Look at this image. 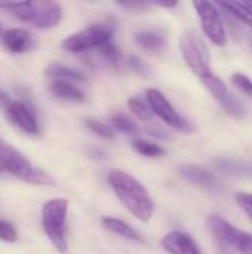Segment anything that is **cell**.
<instances>
[{"label": "cell", "instance_id": "14", "mask_svg": "<svg viewBox=\"0 0 252 254\" xmlns=\"http://www.w3.org/2000/svg\"><path fill=\"white\" fill-rule=\"evenodd\" d=\"M214 164L218 170L236 176V177H252V162L236 159V158H217L214 159Z\"/></svg>", "mask_w": 252, "mask_h": 254}, {"label": "cell", "instance_id": "18", "mask_svg": "<svg viewBox=\"0 0 252 254\" xmlns=\"http://www.w3.org/2000/svg\"><path fill=\"white\" fill-rule=\"evenodd\" d=\"M134 40L140 48H143L144 51H149V52L160 51L166 43V40L162 34L151 31V30H143V31L135 33Z\"/></svg>", "mask_w": 252, "mask_h": 254}, {"label": "cell", "instance_id": "17", "mask_svg": "<svg viewBox=\"0 0 252 254\" xmlns=\"http://www.w3.org/2000/svg\"><path fill=\"white\" fill-rule=\"evenodd\" d=\"M101 223H102V226H104L107 231H110V232L114 234V235H119V237L126 238V240H131V241L143 243L141 235H140L132 226H129L126 222H123V220H120V219L102 217V219H101Z\"/></svg>", "mask_w": 252, "mask_h": 254}, {"label": "cell", "instance_id": "29", "mask_svg": "<svg viewBox=\"0 0 252 254\" xmlns=\"http://www.w3.org/2000/svg\"><path fill=\"white\" fill-rule=\"evenodd\" d=\"M128 65L132 68V71H135V73H138L140 76H147L149 74V65L141 60V58H138V57H135V55H132V57H129L128 58Z\"/></svg>", "mask_w": 252, "mask_h": 254}, {"label": "cell", "instance_id": "16", "mask_svg": "<svg viewBox=\"0 0 252 254\" xmlns=\"http://www.w3.org/2000/svg\"><path fill=\"white\" fill-rule=\"evenodd\" d=\"M49 89L56 98L77 101V103L85 101V94L76 86V83L65 82V80H52L49 85Z\"/></svg>", "mask_w": 252, "mask_h": 254}, {"label": "cell", "instance_id": "30", "mask_svg": "<svg viewBox=\"0 0 252 254\" xmlns=\"http://www.w3.org/2000/svg\"><path fill=\"white\" fill-rule=\"evenodd\" d=\"M236 202L252 220V193H238Z\"/></svg>", "mask_w": 252, "mask_h": 254}, {"label": "cell", "instance_id": "19", "mask_svg": "<svg viewBox=\"0 0 252 254\" xmlns=\"http://www.w3.org/2000/svg\"><path fill=\"white\" fill-rule=\"evenodd\" d=\"M220 6L226 9L229 13L235 15L239 21L252 28V9L247 3L241 1H220Z\"/></svg>", "mask_w": 252, "mask_h": 254}, {"label": "cell", "instance_id": "1", "mask_svg": "<svg viewBox=\"0 0 252 254\" xmlns=\"http://www.w3.org/2000/svg\"><path fill=\"white\" fill-rule=\"evenodd\" d=\"M108 183L123 207L140 222H150L154 214V202L147 189L125 171L113 170L108 173Z\"/></svg>", "mask_w": 252, "mask_h": 254}, {"label": "cell", "instance_id": "9", "mask_svg": "<svg viewBox=\"0 0 252 254\" xmlns=\"http://www.w3.org/2000/svg\"><path fill=\"white\" fill-rule=\"evenodd\" d=\"M193 6L201 18V24H202V30L205 36L217 46H226L227 33H226L218 9L212 3L205 1V0H196L193 1Z\"/></svg>", "mask_w": 252, "mask_h": 254}, {"label": "cell", "instance_id": "28", "mask_svg": "<svg viewBox=\"0 0 252 254\" xmlns=\"http://www.w3.org/2000/svg\"><path fill=\"white\" fill-rule=\"evenodd\" d=\"M0 240L4 243H15L18 240V234L13 225L6 220H0Z\"/></svg>", "mask_w": 252, "mask_h": 254}, {"label": "cell", "instance_id": "10", "mask_svg": "<svg viewBox=\"0 0 252 254\" xmlns=\"http://www.w3.org/2000/svg\"><path fill=\"white\" fill-rule=\"evenodd\" d=\"M9 119L24 132L30 135L39 134V124L36 119V113L33 107L22 101H10V104L6 107Z\"/></svg>", "mask_w": 252, "mask_h": 254}, {"label": "cell", "instance_id": "3", "mask_svg": "<svg viewBox=\"0 0 252 254\" xmlns=\"http://www.w3.org/2000/svg\"><path fill=\"white\" fill-rule=\"evenodd\" d=\"M0 165L19 180L37 185V186H53L55 180L52 176L40 168H36L18 149L12 147L0 138Z\"/></svg>", "mask_w": 252, "mask_h": 254}, {"label": "cell", "instance_id": "24", "mask_svg": "<svg viewBox=\"0 0 252 254\" xmlns=\"http://www.w3.org/2000/svg\"><path fill=\"white\" fill-rule=\"evenodd\" d=\"M221 104H223L224 110H226L229 115L235 116V118H244L245 113H247L245 106L241 103V100L236 98V97H233V95H230V94L221 101Z\"/></svg>", "mask_w": 252, "mask_h": 254}, {"label": "cell", "instance_id": "21", "mask_svg": "<svg viewBox=\"0 0 252 254\" xmlns=\"http://www.w3.org/2000/svg\"><path fill=\"white\" fill-rule=\"evenodd\" d=\"M132 147L135 152H138L140 155L147 156V158H160L165 155V149L162 146L147 141V140H134Z\"/></svg>", "mask_w": 252, "mask_h": 254}, {"label": "cell", "instance_id": "26", "mask_svg": "<svg viewBox=\"0 0 252 254\" xmlns=\"http://www.w3.org/2000/svg\"><path fill=\"white\" fill-rule=\"evenodd\" d=\"M230 80H232V83L238 89H241L245 95H248V97L252 98V80L248 76H245L242 73H236V74H233L230 77Z\"/></svg>", "mask_w": 252, "mask_h": 254}, {"label": "cell", "instance_id": "7", "mask_svg": "<svg viewBox=\"0 0 252 254\" xmlns=\"http://www.w3.org/2000/svg\"><path fill=\"white\" fill-rule=\"evenodd\" d=\"M206 226L215 238L236 249L241 254H252V234L232 226L217 214H211L206 219Z\"/></svg>", "mask_w": 252, "mask_h": 254}, {"label": "cell", "instance_id": "23", "mask_svg": "<svg viewBox=\"0 0 252 254\" xmlns=\"http://www.w3.org/2000/svg\"><path fill=\"white\" fill-rule=\"evenodd\" d=\"M128 107L131 109V112L141 121H150L153 118V112L149 107V104H146L143 100L140 98H129L128 100Z\"/></svg>", "mask_w": 252, "mask_h": 254}, {"label": "cell", "instance_id": "8", "mask_svg": "<svg viewBox=\"0 0 252 254\" xmlns=\"http://www.w3.org/2000/svg\"><path fill=\"white\" fill-rule=\"evenodd\" d=\"M146 97L153 115L159 116L168 127L181 132H192L193 129L192 124L187 119H184L181 115H178V112L172 107V104L166 100V97L159 89L154 88L147 89Z\"/></svg>", "mask_w": 252, "mask_h": 254}, {"label": "cell", "instance_id": "12", "mask_svg": "<svg viewBox=\"0 0 252 254\" xmlns=\"http://www.w3.org/2000/svg\"><path fill=\"white\" fill-rule=\"evenodd\" d=\"M162 247L169 254H201L198 244L193 238L184 232L174 231L162 238Z\"/></svg>", "mask_w": 252, "mask_h": 254}, {"label": "cell", "instance_id": "20", "mask_svg": "<svg viewBox=\"0 0 252 254\" xmlns=\"http://www.w3.org/2000/svg\"><path fill=\"white\" fill-rule=\"evenodd\" d=\"M201 80H202V83L205 85V88L214 95V98H217L220 103L229 95V91H227L226 83H224L218 76H215L214 73H209V74L201 77Z\"/></svg>", "mask_w": 252, "mask_h": 254}, {"label": "cell", "instance_id": "33", "mask_svg": "<svg viewBox=\"0 0 252 254\" xmlns=\"http://www.w3.org/2000/svg\"><path fill=\"white\" fill-rule=\"evenodd\" d=\"M9 104H10V98H9V95L0 89V107H4V109H6Z\"/></svg>", "mask_w": 252, "mask_h": 254}, {"label": "cell", "instance_id": "37", "mask_svg": "<svg viewBox=\"0 0 252 254\" xmlns=\"http://www.w3.org/2000/svg\"><path fill=\"white\" fill-rule=\"evenodd\" d=\"M0 34H1V30H0Z\"/></svg>", "mask_w": 252, "mask_h": 254}, {"label": "cell", "instance_id": "11", "mask_svg": "<svg viewBox=\"0 0 252 254\" xmlns=\"http://www.w3.org/2000/svg\"><path fill=\"white\" fill-rule=\"evenodd\" d=\"M1 42L4 48L13 54H24L36 48V40L33 34L25 28H9L1 34Z\"/></svg>", "mask_w": 252, "mask_h": 254}, {"label": "cell", "instance_id": "32", "mask_svg": "<svg viewBox=\"0 0 252 254\" xmlns=\"http://www.w3.org/2000/svg\"><path fill=\"white\" fill-rule=\"evenodd\" d=\"M88 153H89V156H91L92 159H97V161H104V159L107 158V155H105L102 150H100V149H95V147L89 149V150H88Z\"/></svg>", "mask_w": 252, "mask_h": 254}, {"label": "cell", "instance_id": "25", "mask_svg": "<svg viewBox=\"0 0 252 254\" xmlns=\"http://www.w3.org/2000/svg\"><path fill=\"white\" fill-rule=\"evenodd\" d=\"M86 127L97 135L102 137V138H107V140H113L114 138V132L111 131L110 127H107L104 122L101 121H97V119H88L86 121Z\"/></svg>", "mask_w": 252, "mask_h": 254}, {"label": "cell", "instance_id": "36", "mask_svg": "<svg viewBox=\"0 0 252 254\" xmlns=\"http://www.w3.org/2000/svg\"><path fill=\"white\" fill-rule=\"evenodd\" d=\"M0 171H3V167L1 165H0Z\"/></svg>", "mask_w": 252, "mask_h": 254}, {"label": "cell", "instance_id": "15", "mask_svg": "<svg viewBox=\"0 0 252 254\" xmlns=\"http://www.w3.org/2000/svg\"><path fill=\"white\" fill-rule=\"evenodd\" d=\"M45 74L48 77H52L53 80H65L71 83H79V82H86V76L80 73L79 70L70 68L67 65L52 63L45 68Z\"/></svg>", "mask_w": 252, "mask_h": 254}, {"label": "cell", "instance_id": "6", "mask_svg": "<svg viewBox=\"0 0 252 254\" xmlns=\"http://www.w3.org/2000/svg\"><path fill=\"white\" fill-rule=\"evenodd\" d=\"M180 51L190 70L201 79L211 71L209 51L203 39L196 31H186L180 39Z\"/></svg>", "mask_w": 252, "mask_h": 254}, {"label": "cell", "instance_id": "35", "mask_svg": "<svg viewBox=\"0 0 252 254\" xmlns=\"http://www.w3.org/2000/svg\"><path fill=\"white\" fill-rule=\"evenodd\" d=\"M247 4H248V6H250V7H251V9H252V1H250V3H247Z\"/></svg>", "mask_w": 252, "mask_h": 254}, {"label": "cell", "instance_id": "27", "mask_svg": "<svg viewBox=\"0 0 252 254\" xmlns=\"http://www.w3.org/2000/svg\"><path fill=\"white\" fill-rule=\"evenodd\" d=\"M98 51H100V54H101L111 65H117L119 58H120V54H119L117 48H116L111 42L102 45L101 48H98Z\"/></svg>", "mask_w": 252, "mask_h": 254}, {"label": "cell", "instance_id": "4", "mask_svg": "<svg viewBox=\"0 0 252 254\" xmlns=\"http://www.w3.org/2000/svg\"><path fill=\"white\" fill-rule=\"evenodd\" d=\"M68 201L65 198H53L45 202L42 207V225L43 231L50 241V244L61 253H65L68 249L65 238V225H67Z\"/></svg>", "mask_w": 252, "mask_h": 254}, {"label": "cell", "instance_id": "31", "mask_svg": "<svg viewBox=\"0 0 252 254\" xmlns=\"http://www.w3.org/2000/svg\"><path fill=\"white\" fill-rule=\"evenodd\" d=\"M146 131H147V134H150L151 137L159 138V140H169V138H171L169 132H168L166 129H163V128L157 127V125L147 127V128H146Z\"/></svg>", "mask_w": 252, "mask_h": 254}, {"label": "cell", "instance_id": "34", "mask_svg": "<svg viewBox=\"0 0 252 254\" xmlns=\"http://www.w3.org/2000/svg\"><path fill=\"white\" fill-rule=\"evenodd\" d=\"M150 4L163 6V7H174V6H177V1H151Z\"/></svg>", "mask_w": 252, "mask_h": 254}, {"label": "cell", "instance_id": "5", "mask_svg": "<svg viewBox=\"0 0 252 254\" xmlns=\"http://www.w3.org/2000/svg\"><path fill=\"white\" fill-rule=\"evenodd\" d=\"M113 33H114L113 24H107V22L95 24L64 39L61 48L71 54H80L95 48L98 49L102 45L111 42Z\"/></svg>", "mask_w": 252, "mask_h": 254}, {"label": "cell", "instance_id": "22", "mask_svg": "<svg viewBox=\"0 0 252 254\" xmlns=\"http://www.w3.org/2000/svg\"><path fill=\"white\" fill-rule=\"evenodd\" d=\"M111 125H113L114 129H117L120 132H125V134H137L138 132V128H137L135 122L129 116L122 115V113L111 116Z\"/></svg>", "mask_w": 252, "mask_h": 254}, {"label": "cell", "instance_id": "13", "mask_svg": "<svg viewBox=\"0 0 252 254\" xmlns=\"http://www.w3.org/2000/svg\"><path fill=\"white\" fill-rule=\"evenodd\" d=\"M177 171L189 182L201 186V188H205V189H209V190H214L218 188V182L217 179L214 177V174H211L208 170L202 168V167H198V165H193V164H181L178 165Z\"/></svg>", "mask_w": 252, "mask_h": 254}, {"label": "cell", "instance_id": "2", "mask_svg": "<svg viewBox=\"0 0 252 254\" xmlns=\"http://www.w3.org/2000/svg\"><path fill=\"white\" fill-rule=\"evenodd\" d=\"M1 9L10 10L18 19L31 24L36 28L48 30L53 28L62 18V7L52 0L36 1H0Z\"/></svg>", "mask_w": 252, "mask_h": 254}]
</instances>
